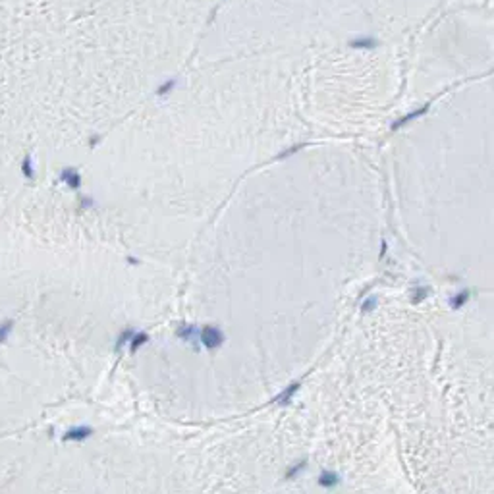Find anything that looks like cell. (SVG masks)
Returning <instances> with one entry per match:
<instances>
[{"instance_id":"1","label":"cell","mask_w":494,"mask_h":494,"mask_svg":"<svg viewBox=\"0 0 494 494\" xmlns=\"http://www.w3.org/2000/svg\"><path fill=\"white\" fill-rule=\"evenodd\" d=\"M93 432H95V431H93L91 427H87V425L71 427V429H68V431L62 434V440L64 442H81V440H85V438H89Z\"/></svg>"},{"instance_id":"2","label":"cell","mask_w":494,"mask_h":494,"mask_svg":"<svg viewBox=\"0 0 494 494\" xmlns=\"http://www.w3.org/2000/svg\"><path fill=\"white\" fill-rule=\"evenodd\" d=\"M220 340H222L220 332H218L216 328H212V326H205V328L201 330V342H203L209 350L216 348V346L220 344Z\"/></svg>"},{"instance_id":"3","label":"cell","mask_w":494,"mask_h":494,"mask_svg":"<svg viewBox=\"0 0 494 494\" xmlns=\"http://www.w3.org/2000/svg\"><path fill=\"white\" fill-rule=\"evenodd\" d=\"M60 180H62L66 185H70L71 189H79V187H81V176H79V172H77L75 168H64V170L60 172Z\"/></svg>"},{"instance_id":"4","label":"cell","mask_w":494,"mask_h":494,"mask_svg":"<svg viewBox=\"0 0 494 494\" xmlns=\"http://www.w3.org/2000/svg\"><path fill=\"white\" fill-rule=\"evenodd\" d=\"M376 45H378V41H376L374 37H369V35L357 37V39H352V41H350V47H355V49H372V47H376Z\"/></svg>"},{"instance_id":"5","label":"cell","mask_w":494,"mask_h":494,"mask_svg":"<svg viewBox=\"0 0 494 494\" xmlns=\"http://www.w3.org/2000/svg\"><path fill=\"white\" fill-rule=\"evenodd\" d=\"M149 342V334L147 332H135L129 340V353H137V350Z\"/></svg>"},{"instance_id":"6","label":"cell","mask_w":494,"mask_h":494,"mask_svg":"<svg viewBox=\"0 0 494 494\" xmlns=\"http://www.w3.org/2000/svg\"><path fill=\"white\" fill-rule=\"evenodd\" d=\"M176 85H178V79H174V77H172V79H164L159 87H157V95H159V97H164V95L172 93V91L176 89Z\"/></svg>"},{"instance_id":"7","label":"cell","mask_w":494,"mask_h":494,"mask_svg":"<svg viewBox=\"0 0 494 494\" xmlns=\"http://www.w3.org/2000/svg\"><path fill=\"white\" fill-rule=\"evenodd\" d=\"M12 324H14V320H12V318H8V320L0 322V344H4V342H6V338H8V334L12 332Z\"/></svg>"},{"instance_id":"8","label":"cell","mask_w":494,"mask_h":494,"mask_svg":"<svg viewBox=\"0 0 494 494\" xmlns=\"http://www.w3.org/2000/svg\"><path fill=\"white\" fill-rule=\"evenodd\" d=\"M21 172H23V176L27 178H33V160H31V157L27 155L25 159H23V162H21Z\"/></svg>"},{"instance_id":"9","label":"cell","mask_w":494,"mask_h":494,"mask_svg":"<svg viewBox=\"0 0 494 494\" xmlns=\"http://www.w3.org/2000/svg\"><path fill=\"white\" fill-rule=\"evenodd\" d=\"M133 334H135V332H133L131 328H125L122 334L118 336V342H116V350H120L124 344H129V340H131V336H133Z\"/></svg>"},{"instance_id":"10","label":"cell","mask_w":494,"mask_h":494,"mask_svg":"<svg viewBox=\"0 0 494 494\" xmlns=\"http://www.w3.org/2000/svg\"><path fill=\"white\" fill-rule=\"evenodd\" d=\"M193 332H195V328L193 326H180L176 330V334L180 336V338H184V340H191V336H193Z\"/></svg>"}]
</instances>
